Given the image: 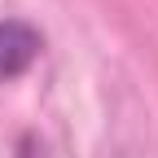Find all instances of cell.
Returning a JSON list of instances; mask_svg holds the SVG:
<instances>
[{"instance_id":"cell-1","label":"cell","mask_w":158,"mask_h":158,"mask_svg":"<svg viewBox=\"0 0 158 158\" xmlns=\"http://www.w3.org/2000/svg\"><path fill=\"white\" fill-rule=\"evenodd\" d=\"M44 48V35L22 18H5L0 22V84L18 79L22 70H31V62Z\"/></svg>"}]
</instances>
